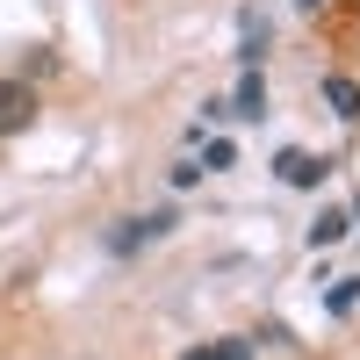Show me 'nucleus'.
<instances>
[{
	"mask_svg": "<svg viewBox=\"0 0 360 360\" xmlns=\"http://www.w3.org/2000/svg\"><path fill=\"white\" fill-rule=\"evenodd\" d=\"M37 123V86L29 79H0V137H15Z\"/></svg>",
	"mask_w": 360,
	"mask_h": 360,
	"instance_id": "nucleus-1",
	"label": "nucleus"
},
{
	"mask_svg": "<svg viewBox=\"0 0 360 360\" xmlns=\"http://www.w3.org/2000/svg\"><path fill=\"white\" fill-rule=\"evenodd\" d=\"M173 224H180V217H173V209H152V217H130L123 231H115V252H137V245H144V238H166Z\"/></svg>",
	"mask_w": 360,
	"mask_h": 360,
	"instance_id": "nucleus-2",
	"label": "nucleus"
},
{
	"mask_svg": "<svg viewBox=\"0 0 360 360\" xmlns=\"http://www.w3.org/2000/svg\"><path fill=\"white\" fill-rule=\"evenodd\" d=\"M274 173L288 180V188H303V195H310V188H324V159H317V152H281V159H274Z\"/></svg>",
	"mask_w": 360,
	"mask_h": 360,
	"instance_id": "nucleus-3",
	"label": "nucleus"
},
{
	"mask_svg": "<svg viewBox=\"0 0 360 360\" xmlns=\"http://www.w3.org/2000/svg\"><path fill=\"white\" fill-rule=\"evenodd\" d=\"M346 231H353V217H346V209H317V217H310V245L324 252V245H339Z\"/></svg>",
	"mask_w": 360,
	"mask_h": 360,
	"instance_id": "nucleus-4",
	"label": "nucleus"
},
{
	"mask_svg": "<svg viewBox=\"0 0 360 360\" xmlns=\"http://www.w3.org/2000/svg\"><path fill=\"white\" fill-rule=\"evenodd\" d=\"M324 101H332V115H346V123H360V86H353L346 72H332V79H324Z\"/></svg>",
	"mask_w": 360,
	"mask_h": 360,
	"instance_id": "nucleus-5",
	"label": "nucleus"
},
{
	"mask_svg": "<svg viewBox=\"0 0 360 360\" xmlns=\"http://www.w3.org/2000/svg\"><path fill=\"white\" fill-rule=\"evenodd\" d=\"M259 101H266V79H259V65H245V79H238V94H231V115H266Z\"/></svg>",
	"mask_w": 360,
	"mask_h": 360,
	"instance_id": "nucleus-6",
	"label": "nucleus"
},
{
	"mask_svg": "<svg viewBox=\"0 0 360 360\" xmlns=\"http://www.w3.org/2000/svg\"><path fill=\"white\" fill-rule=\"evenodd\" d=\"M266 58V37H259V15H245V51H238V65H259Z\"/></svg>",
	"mask_w": 360,
	"mask_h": 360,
	"instance_id": "nucleus-7",
	"label": "nucleus"
},
{
	"mask_svg": "<svg viewBox=\"0 0 360 360\" xmlns=\"http://www.w3.org/2000/svg\"><path fill=\"white\" fill-rule=\"evenodd\" d=\"M353 303H360V274H353V281H339V288H332V310H353Z\"/></svg>",
	"mask_w": 360,
	"mask_h": 360,
	"instance_id": "nucleus-8",
	"label": "nucleus"
},
{
	"mask_svg": "<svg viewBox=\"0 0 360 360\" xmlns=\"http://www.w3.org/2000/svg\"><path fill=\"white\" fill-rule=\"evenodd\" d=\"M180 360H224V346H188Z\"/></svg>",
	"mask_w": 360,
	"mask_h": 360,
	"instance_id": "nucleus-9",
	"label": "nucleus"
},
{
	"mask_svg": "<svg viewBox=\"0 0 360 360\" xmlns=\"http://www.w3.org/2000/svg\"><path fill=\"white\" fill-rule=\"evenodd\" d=\"M303 8H324V0H303Z\"/></svg>",
	"mask_w": 360,
	"mask_h": 360,
	"instance_id": "nucleus-10",
	"label": "nucleus"
}]
</instances>
